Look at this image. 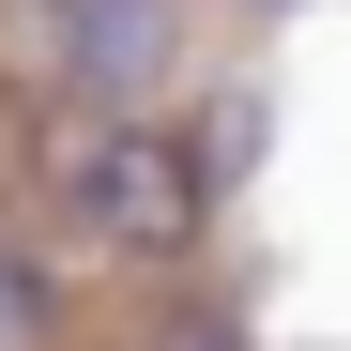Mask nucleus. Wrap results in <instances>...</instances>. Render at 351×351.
<instances>
[{
  "instance_id": "1",
  "label": "nucleus",
  "mask_w": 351,
  "mask_h": 351,
  "mask_svg": "<svg viewBox=\"0 0 351 351\" xmlns=\"http://www.w3.org/2000/svg\"><path fill=\"white\" fill-rule=\"evenodd\" d=\"M46 214H62V245L168 275L214 229V184H199L184 123H62V138H46Z\"/></svg>"
},
{
  "instance_id": "2",
  "label": "nucleus",
  "mask_w": 351,
  "mask_h": 351,
  "mask_svg": "<svg viewBox=\"0 0 351 351\" xmlns=\"http://www.w3.org/2000/svg\"><path fill=\"white\" fill-rule=\"evenodd\" d=\"M46 77H62L92 123L168 107L184 92V0H46Z\"/></svg>"
},
{
  "instance_id": "3",
  "label": "nucleus",
  "mask_w": 351,
  "mask_h": 351,
  "mask_svg": "<svg viewBox=\"0 0 351 351\" xmlns=\"http://www.w3.org/2000/svg\"><path fill=\"white\" fill-rule=\"evenodd\" d=\"M260 123H275V107H260V77H214V92H199L184 153H199V184H214V199H245V184H260Z\"/></svg>"
},
{
  "instance_id": "4",
  "label": "nucleus",
  "mask_w": 351,
  "mask_h": 351,
  "mask_svg": "<svg viewBox=\"0 0 351 351\" xmlns=\"http://www.w3.org/2000/svg\"><path fill=\"white\" fill-rule=\"evenodd\" d=\"M62 336H77V290L46 275L31 245H0V351H62Z\"/></svg>"
},
{
  "instance_id": "5",
  "label": "nucleus",
  "mask_w": 351,
  "mask_h": 351,
  "mask_svg": "<svg viewBox=\"0 0 351 351\" xmlns=\"http://www.w3.org/2000/svg\"><path fill=\"white\" fill-rule=\"evenodd\" d=\"M138 351H245V321H229V306H214V290H184V306H168V321H153Z\"/></svg>"
},
{
  "instance_id": "6",
  "label": "nucleus",
  "mask_w": 351,
  "mask_h": 351,
  "mask_svg": "<svg viewBox=\"0 0 351 351\" xmlns=\"http://www.w3.org/2000/svg\"><path fill=\"white\" fill-rule=\"evenodd\" d=\"M245 16H290V0H245Z\"/></svg>"
}]
</instances>
